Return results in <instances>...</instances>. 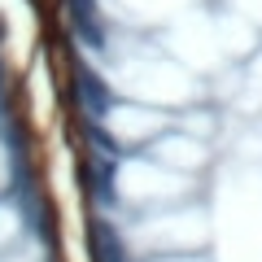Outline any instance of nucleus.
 <instances>
[{"label":"nucleus","instance_id":"nucleus-1","mask_svg":"<svg viewBox=\"0 0 262 262\" xmlns=\"http://www.w3.org/2000/svg\"><path fill=\"white\" fill-rule=\"evenodd\" d=\"M0 262H70L27 61L0 31Z\"/></svg>","mask_w":262,"mask_h":262}]
</instances>
